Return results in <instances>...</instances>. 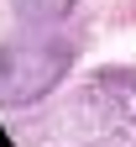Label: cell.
<instances>
[{
	"label": "cell",
	"mask_w": 136,
	"mask_h": 147,
	"mask_svg": "<svg viewBox=\"0 0 136 147\" xmlns=\"http://www.w3.org/2000/svg\"><path fill=\"white\" fill-rule=\"evenodd\" d=\"M0 147H11V137H5V126H0Z\"/></svg>",
	"instance_id": "obj_3"
},
{
	"label": "cell",
	"mask_w": 136,
	"mask_h": 147,
	"mask_svg": "<svg viewBox=\"0 0 136 147\" xmlns=\"http://www.w3.org/2000/svg\"><path fill=\"white\" fill-rule=\"evenodd\" d=\"M68 5H73V0H16V11H21L26 21H58Z\"/></svg>",
	"instance_id": "obj_2"
},
{
	"label": "cell",
	"mask_w": 136,
	"mask_h": 147,
	"mask_svg": "<svg viewBox=\"0 0 136 147\" xmlns=\"http://www.w3.org/2000/svg\"><path fill=\"white\" fill-rule=\"evenodd\" d=\"M68 68V47L63 42H21V47H5L0 53V100L5 105H26L37 95L63 79Z\"/></svg>",
	"instance_id": "obj_1"
}]
</instances>
